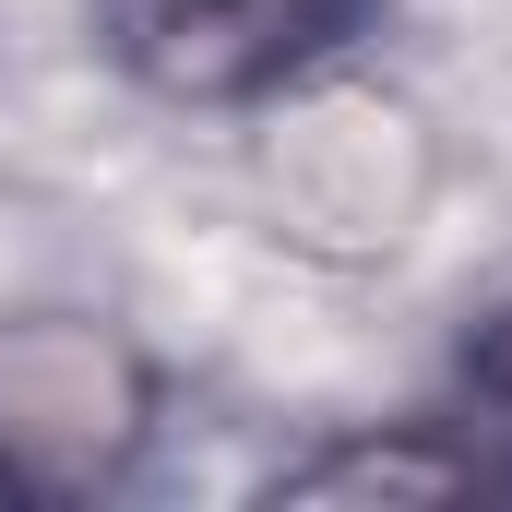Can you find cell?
<instances>
[{
	"mask_svg": "<svg viewBox=\"0 0 512 512\" xmlns=\"http://www.w3.org/2000/svg\"><path fill=\"white\" fill-rule=\"evenodd\" d=\"M155 429V370L84 310L0 322V501H96Z\"/></svg>",
	"mask_w": 512,
	"mask_h": 512,
	"instance_id": "obj_1",
	"label": "cell"
},
{
	"mask_svg": "<svg viewBox=\"0 0 512 512\" xmlns=\"http://www.w3.org/2000/svg\"><path fill=\"white\" fill-rule=\"evenodd\" d=\"M274 108V143H262V191H274V215L310 239V251H393L405 227H417V203H429V131L405 96L382 84H334V72H310V84H286V96H262Z\"/></svg>",
	"mask_w": 512,
	"mask_h": 512,
	"instance_id": "obj_2",
	"label": "cell"
},
{
	"mask_svg": "<svg viewBox=\"0 0 512 512\" xmlns=\"http://www.w3.org/2000/svg\"><path fill=\"white\" fill-rule=\"evenodd\" d=\"M96 48L167 108H262L370 36V0H84Z\"/></svg>",
	"mask_w": 512,
	"mask_h": 512,
	"instance_id": "obj_3",
	"label": "cell"
},
{
	"mask_svg": "<svg viewBox=\"0 0 512 512\" xmlns=\"http://www.w3.org/2000/svg\"><path fill=\"white\" fill-rule=\"evenodd\" d=\"M489 477H501V465H489L477 441L417 429V441H334V453L286 465L274 501H453V489H489Z\"/></svg>",
	"mask_w": 512,
	"mask_h": 512,
	"instance_id": "obj_4",
	"label": "cell"
},
{
	"mask_svg": "<svg viewBox=\"0 0 512 512\" xmlns=\"http://www.w3.org/2000/svg\"><path fill=\"white\" fill-rule=\"evenodd\" d=\"M465 393H477L489 429H512V298L477 322V346H465Z\"/></svg>",
	"mask_w": 512,
	"mask_h": 512,
	"instance_id": "obj_5",
	"label": "cell"
}]
</instances>
